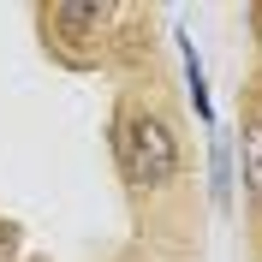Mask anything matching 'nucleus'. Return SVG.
<instances>
[{"mask_svg":"<svg viewBox=\"0 0 262 262\" xmlns=\"http://www.w3.org/2000/svg\"><path fill=\"white\" fill-rule=\"evenodd\" d=\"M114 149H119V173H125L131 185H143V191H155V185H167L179 173V137H173V125H167L161 114L119 119Z\"/></svg>","mask_w":262,"mask_h":262,"instance_id":"obj_1","label":"nucleus"},{"mask_svg":"<svg viewBox=\"0 0 262 262\" xmlns=\"http://www.w3.org/2000/svg\"><path fill=\"white\" fill-rule=\"evenodd\" d=\"M173 42H179V66H185V96H191V107H196V119L214 131V101H209V78H203V60H196V48H191V36H185V24L173 30Z\"/></svg>","mask_w":262,"mask_h":262,"instance_id":"obj_2","label":"nucleus"},{"mask_svg":"<svg viewBox=\"0 0 262 262\" xmlns=\"http://www.w3.org/2000/svg\"><path fill=\"white\" fill-rule=\"evenodd\" d=\"M209 203L214 209H227L232 203V149L214 137V149H209Z\"/></svg>","mask_w":262,"mask_h":262,"instance_id":"obj_3","label":"nucleus"},{"mask_svg":"<svg viewBox=\"0 0 262 262\" xmlns=\"http://www.w3.org/2000/svg\"><path fill=\"white\" fill-rule=\"evenodd\" d=\"M238 155H245V185H250V196L262 203V119L245 125V149H238Z\"/></svg>","mask_w":262,"mask_h":262,"instance_id":"obj_4","label":"nucleus"},{"mask_svg":"<svg viewBox=\"0 0 262 262\" xmlns=\"http://www.w3.org/2000/svg\"><path fill=\"white\" fill-rule=\"evenodd\" d=\"M54 24H66V30H96V24H107V6H54Z\"/></svg>","mask_w":262,"mask_h":262,"instance_id":"obj_5","label":"nucleus"},{"mask_svg":"<svg viewBox=\"0 0 262 262\" xmlns=\"http://www.w3.org/2000/svg\"><path fill=\"white\" fill-rule=\"evenodd\" d=\"M256 30H262V6H256Z\"/></svg>","mask_w":262,"mask_h":262,"instance_id":"obj_6","label":"nucleus"},{"mask_svg":"<svg viewBox=\"0 0 262 262\" xmlns=\"http://www.w3.org/2000/svg\"><path fill=\"white\" fill-rule=\"evenodd\" d=\"M0 262H6V250H0Z\"/></svg>","mask_w":262,"mask_h":262,"instance_id":"obj_7","label":"nucleus"}]
</instances>
